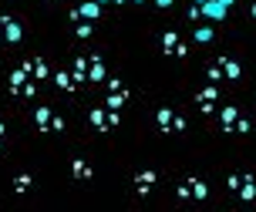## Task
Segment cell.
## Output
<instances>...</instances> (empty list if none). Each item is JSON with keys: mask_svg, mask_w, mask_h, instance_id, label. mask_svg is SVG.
<instances>
[{"mask_svg": "<svg viewBox=\"0 0 256 212\" xmlns=\"http://www.w3.org/2000/svg\"><path fill=\"white\" fill-rule=\"evenodd\" d=\"M196 4H206V0H196Z\"/></svg>", "mask_w": 256, "mask_h": 212, "instance_id": "obj_8", "label": "cell"}, {"mask_svg": "<svg viewBox=\"0 0 256 212\" xmlns=\"http://www.w3.org/2000/svg\"><path fill=\"white\" fill-rule=\"evenodd\" d=\"M7 40H20V27L17 24H7Z\"/></svg>", "mask_w": 256, "mask_h": 212, "instance_id": "obj_4", "label": "cell"}, {"mask_svg": "<svg viewBox=\"0 0 256 212\" xmlns=\"http://www.w3.org/2000/svg\"><path fill=\"white\" fill-rule=\"evenodd\" d=\"M135 4H145V0H135Z\"/></svg>", "mask_w": 256, "mask_h": 212, "instance_id": "obj_9", "label": "cell"}, {"mask_svg": "<svg viewBox=\"0 0 256 212\" xmlns=\"http://www.w3.org/2000/svg\"><path fill=\"white\" fill-rule=\"evenodd\" d=\"M155 4H158V7H172L176 0H155Z\"/></svg>", "mask_w": 256, "mask_h": 212, "instance_id": "obj_5", "label": "cell"}, {"mask_svg": "<svg viewBox=\"0 0 256 212\" xmlns=\"http://www.w3.org/2000/svg\"><path fill=\"white\" fill-rule=\"evenodd\" d=\"M98 7H102V4H98V0H88V4H81V14H84V17H98Z\"/></svg>", "mask_w": 256, "mask_h": 212, "instance_id": "obj_2", "label": "cell"}, {"mask_svg": "<svg viewBox=\"0 0 256 212\" xmlns=\"http://www.w3.org/2000/svg\"><path fill=\"white\" fill-rule=\"evenodd\" d=\"M222 4H226V7H232V4H236V0H222Z\"/></svg>", "mask_w": 256, "mask_h": 212, "instance_id": "obj_6", "label": "cell"}, {"mask_svg": "<svg viewBox=\"0 0 256 212\" xmlns=\"http://www.w3.org/2000/svg\"><path fill=\"white\" fill-rule=\"evenodd\" d=\"M226 10H230V7H226L222 0H206V4H202V14L209 17V20H222Z\"/></svg>", "mask_w": 256, "mask_h": 212, "instance_id": "obj_1", "label": "cell"}, {"mask_svg": "<svg viewBox=\"0 0 256 212\" xmlns=\"http://www.w3.org/2000/svg\"><path fill=\"white\" fill-rule=\"evenodd\" d=\"M196 40H212V30H209V27H199V30H196Z\"/></svg>", "mask_w": 256, "mask_h": 212, "instance_id": "obj_3", "label": "cell"}, {"mask_svg": "<svg viewBox=\"0 0 256 212\" xmlns=\"http://www.w3.org/2000/svg\"><path fill=\"white\" fill-rule=\"evenodd\" d=\"M98 4H112V0H98Z\"/></svg>", "mask_w": 256, "mask_h": 212, "instance_id": "obj_7", "label": "cell"}]
</instances>
